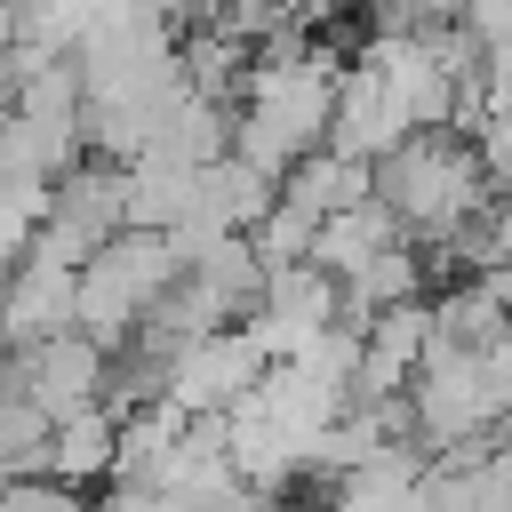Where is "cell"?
<instances>
[{"label":"cell","mask_w":512,"mask_h":512,"mask_svg":"<svg viewBox=\"0 0 512 512\" xmlns=\"http://www.w3.org/2000/svg\"><path fill=\"white\" fill-rule=\"evenodd\" d=\"M0 384H24L48 416H72V408L104 400V384H112V344L88 336V328H64V336H40V344H8Z\"/></svg>","instance_id":"cell-6"},{"label":"cell","mask_w":512,"mask_h":512,"mask_svg":"<svg viewBox=\"0 0 512 512\" xmlns=\"http://www.w3.org/2000/svg\"><path fill=\"white\" fill-rule=\"evenodd\" d=\"M416 440L432 456H456V448H488L504 424H512V336L496 344H432L416 384Z\"/></svg>","instance_id":"cell-2"},{"label":"cell","mask_w":512,"mask_h":512,"mask_svg":"<svg viewBox=\"0 0 512 512\" xmlns=\"http://www.w3.org/2000/svg\"><path fill=\"white\" fill-rule=\"evenodd\" d=\"M112 456H120V408H112V400H88V408L56 416V432H48V472H56V480L104 488V480H112Z\"/></svg>","instance_id":"cell-12"},{"label":"cell","mask_w":512,"mask_h":512,"mask_svg":"<svg viewBox=\"0 0 512 512\" xmlns=\"http://www.w3.org/2000/svg\"><path fill=\"white\" fill-rule=\"evenodd\" d=\"M104 0H24V40L16 48H48V56H72L88 40Z\"/></svg>","instance_id":"cell-16"},{"label":"cell","mask_w":512,"mask_h":512,"mask_svg":"<svg viewBox=\"0 0 512 512\" xmlns=\"http://www.w3.org/2000/svg\"><path fill=\"white\" fill-rule=\"evenodd\" d=\"M392 240H408V224H400V208H392L384 192H368V200H352V208L320 216V232H312V264H328L336 280H352V272H360V264H376Z\"/></svg>","instance_id":"cell-11"},{"label":"cell","mask_w":512,"mask_h":512,"mask_svg":"<svg viewBox=\"0 0 512 512\" xmlns=\"http://www.w3.org/2000/svg\"><path fill=\"white\" fill-rule=\"evenodd\" d=\"M48 432H56V416L24 384H0V480L8 472H48Z\"/></svg>","instance_id":"cell-15"},{"label":"cell","mask_w":512,"mask_h":512,"mask_svg":"<svg viewBox=\"0 0 512 512\" xmlns=\"http://www.w3.org/2000/svg\"><path fill=\"white\" fill-rule=\"evenodd\" d=\"M408 136H416V120H408L400 88L384 80V64H376V56L344 64V80H336V120H328V144L376 168V160H384V152H400Z\"/></svg>","instance_id":"cell-7"},{"label":"cell","mask_w":512,"mask_h":512,"mask_svg":"<svg viewBox=\"0 0 512 512\" xmlns=\"http://www.w3.org/2000/svg\"><path fill=\"white\" fill-rule=\"evenodd\" d=\"M424 472H432V448L392 440L384 456L328 480V512H424Z\"/></svg>","instance_id":"cell-10"},{"label":"cell","mask_w":512,"mask_h":512,"mask_svg":"<svg viewBox=\"0 0 512 512\" xmlns=\"http://www.w3.org/2000/svg\"><path fill=\"white\" fill-rule=\"evenodd\" d=\"M88 512H192V504L176 488H160V480H104V496Z\"/></svg>","instance_id":"cell-18"},{"label":"cell","mask_w":512,"mask_h":512,"mask_svg":"<svg viewBox=\"0 0 512 512\" xmlns=\"http://www.w3.org/2000/svg\"><path fill=\"white\" fill-rule=\"evenodd\" d=\"M64 328H80V264L24 248V264L0 280V336L40 344V336H64Z\"/></svg>","instance_id":"cell-8"},{"label":"cell","mask_w":512,"mask_h":512,"mask_svg":"<svg viewBox=\"0 0 512 512\" xmlns=\"http://www.w3.org/2000/svg\"><path fill=\"white\" fill-rule=\"evenodd\" d=\"M328 320H344V280H336L328 264L296 256V264H272V272H264V296H256V312H248V336H256L272 360H296Z\"/></svg>","instance_id":"cell-5"},{"label":"cell","mask_w":512,"mask_h":512,"mask_svg":"<svg viewBox=\"0 0 512 512\" xmlns=\"http://www.w3.org/2000/svg\"><path fill=\"white\" fill-rule=\"evenodd\" d=\"M264 368H272V352L248 336V320H232V328H208V336H184V344H176V360H168V400H176L184 416H224V408H240V400L264 384Z\"/></svg>","instance_id":"cell-4"},{"label":"cell","mask_w":512,"mask_h":512,"mask_svg":"<svg viewBox=\"0 0 512 512\" xmlns=\"http://www.w3.org/2000/svg\"><path fill=\"white\" fill-rule=\"evenodd\" d=\"M368 192H376V168H368V160H352V152H336V144L304 152V160L280 176V200H288V208H304L312 224H320V216H336V208H352V200H368Z\"/></svg>","instance_id":"cell-13"},{"label":"cell","mask_w":512,"mask_h":512,"mask_svg":"<svg viewBox=\"0 0 512 512\" xmlns=\"http://www.w3.org/2000/svg\"><path fill=\"white\" fill-rule=\"evenodd\" d=\"M424 280H432V256H424V240H392L376 264H360L352 280H344V320H376V312H392V304H408V296H424Z\"/></svg>","instance_id":"cell-14"},{"label":"cell","mask_w":512,"mask_h":512,"mask_svg":"<svg viewBox=\"0 0 512 512\" xmlns=\"http://www.w3.org/2000/svg\"><path fill=\"white\" fill-rule=\"evenodd\" d=\"M488 184H496V168H488L480 136H464V128H416L400 152L376 160V192L400 208L408 240H424V248L464 232L472 216H488L496 208Z\"/></svg>","instance_id":"cell-1"},{"label":"cell","mask_w":512,"mask_h":512,"mask_svg":"<svg viewBox=\"0 0 512 512\" xmlns=\"http://www.w3.org/2000/svg\"><path fill=\"white\" fill-rule=\"evenodd\" d=\"M424 352H432V304H424V296H408V304L376 312V320L360 328V384H352V400L408 392V384H416V368H424Z\"/></svg>","instance_id":"cell-9"},{"label":"cell","mask_w":512,"mask_h":512,"mask_svg":"<svg viewBox=\"0 0 512 512\" xmlns=\"http://www.w3.org/2000/svg\"><path fill=\"white\" fill-rule=\"evenodd\" d=\"M8 176H24V160H16V112H0V184Z\"/></svg>","instance_id":"cell-21"},{"label":"cell","mask_w":512,"mask_h":512,"mask_svg":"<svg viewBox=\"0 0 512 512\" xmlns=\"http://www.w3.org/2000/svg\"><path fill=\"white\" fill-rule=\"evenodd\" d=\"M16 88H24V64L16 48H0V112H16Z\"/></svg>","instance_id":"cell-20"},{"label":"cell","mask_w":512,"mask_h":512,"mask_svg":"<svg viewBox=\"0 0 512 512\" xmlns=\"http://www.w3.org/2000/svg\"><path fill=\"white\" fill-rule=\"evenodd\" d=\"M312 232H320V224H312L304 208L272 200V208H264V224H256L248 240H256V256H264V264H296V256H312Z\"/></svg>","instance_id":"cell-17"},{"label":"cell","mask_w":512,"mask_h":512,"mask_svg":"<svg viewBox=\"0 0 512 512\" xmlns=\"http://www.w3.org/2000/svg\"><path fill=\"white\" fill-rule=\"evenodd\" d=\"M176 272H184V256H176V240L168 232H144V224H120L88 264H80V328L88 336H104L112 352L152 320V304L176 288Z\"/></svg>","instance_id":"cell-3"},{"label":"cell","mask_w":512,"mask_h":512,"mask_svg":"<svg viewBox=\"0 0 512 512\" xmlns=\"http://www.w3.org/2000/svg\"><path fill=\"white\" fill-rule=\"evenodd\" d=\"M304 24H328V16H352V8H376V0H288Z\"/></svg>","instance_id":"cell-19"}]
</instances>
